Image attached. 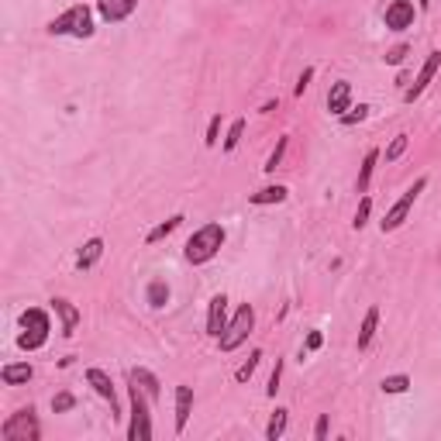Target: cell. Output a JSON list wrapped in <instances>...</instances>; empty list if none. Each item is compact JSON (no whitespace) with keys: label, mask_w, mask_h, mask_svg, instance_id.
<instances>
[{"label":"cell","mask_w":441,"mask_h":441,"mask_svg":"<svg viewBox=\"0 0 441 441\" xmlns=\"http://www.w3.org/2000/svg\"><path fill=\"white\" fill-rule=\"evenodd\" d=\"M220 245H225V228H220V225H203V228H196L186 238L183 256H186L190 266H203V262H210L220 252Z\"/></svg>","instance_id":"cell-1"},{"label":"cell","mask_w":441,"mask_h":441,"mask_svg":"<svg viewBox=\"0 0 441 441\" xmlns=\"http://www.w3.org/2000/svg\"><path fill=\"white\" fill-rule=\"evenodd\" d=\"M93 11L87 4L66 8L59 18L49 21V35H69V38H93Z\"/></svg>","instance_id":"cell-2"},{"label":"cell","mask_w":441,"mask_h":441,"mask_svg":"<svg viewBox=\"0 0 441 441\" xmlns=\"http://www.w3.org/2000/svg\"><path fill=\"white\" fill-rule=\"evenodd\" d=\"M49 331H52L49 314H45V310H38V307H28V310L21 314V335H18V348H25V352H38V348L49 341Z\"/></svg>","instance_id":"cell-3"},{"label":"cell","mask_w":441,"mask_h":441,"mask_svg":"<svg viewBox=\"0 0 441 441\" xmlns=\"http://www.w3.org/2000/svg\"><path fill=\"white\" fill-rule=\"evenodd\" d=\"M0 438L4 441H38L42 424L35 417V407H21L18 414H11L4 424H0Z\"/></svg>","instance_id":"cell-4"},{"label":"cell","mask_w":441,"mask_h":441,"mask_svg":"<svg viewBox=\"0 0 441 441\" xmlns=\"http://www.w3.org/2000/svg\"><path fill=\"white\" fill-rule=\"evenodd\" d=\"M148 393L131 383V424H128V441H148L152 438V417H148Z\"/></svg>","instance_id":"cell-5"},{"label":"cell","mask_w":441,"mask_h":441,"mask_svg":"<svg viewBox=\"0 0 441 441\" xmlns=\"http://www.w3.org/2000/svg\"><path fill=\"white\" fill-rule=\"evenodd\" d=\"M252 328H256V310H252V304H242L238 314L231 317V324L225 328V335L217 338L220 341V352H235L238 345H245V338L252 335Z\"/></svg>","instance_id":"cell-6"},{"label":"cell","mask_w":441,"mask_h":441,"mask_svg":"<svg viewBox=\"0 0 441 441\" xmlns=\"http://www.w3.org/2000/svg\"><path fill=\"white\" fill-rule=\"evenodd\" d=\"M424 190H427V176H420V179H417L414 186H407V193H403V196H400V200H396V203H393V207L386 210V217L379 220L383 235H386V231H396V228L403 225V220H407V214H410V207L417 203V196H420Z\"/></svg>","instance_id":"cell-7"},{"label":"cell","mask_w":441,"mask_h":441,"mask_svg":"<svg viewBox=\"0 0 441 441\" xmlns=\"http://www.w3.org/2000/svg\"><path fill=\"white\" fill-rule=\"evenodd\" d=\"M414 14L417 11H414L410 0H389L383 25H386V32H407V28H414Z\"/></svg>","instance_id":"cell-8"},{"label":"cell","mask_w":441,"mask_h":441,"mask_svg":"<svg viewBox=\"0 0 441 441\" xmlns=\"http://www.w3.org/2000/svg\"><path fill=\"white\" fill-rule=\"evenodd\" d=\"M438 69H441V52H431V56L424 59V66H420V73H417L414 87H407V90H403V100H407V104H414V100L427 90V83L434 80V73H438Z\"/></svg>","instance_id":"cell-9"},{"label":"cell","mask_w":441,"mask_h":441,"mask_svg":"<svg viewBox=\"0 0 441 441\" xmlns=\"http://www.w3.org/2000/svg\"><path fill=\"white\" fill-rule=\"evenodd\" d=\"M228 328V297L225 293H214L210 297V307H207V335L210 338H220Z\"/></svg>","instance_id":"cell-10"},{"label":"cell","mask_w":441,"mask_h":441,"mask_svg":"<svg viewBox=\"0 0 441 441\" xmlns=\"http://www.w3.org/2000/svg\"><path fill=\"white\" fill-rule=\"evenodd\" d=\"M138 11V0H97V14L107 25H121Z\"/></svg>","instance_id":"cell-11"},{"label":"cell","mask_w":441,"mask_h":441,"mask_svg":"<svg viewBox=\"0 0 441 441\" xmlns=\"http://www.w3.org/2000/svg\"><path fill=\"white\" fill-rule=\"evenodd\" d=\"M87 383L97 389V396H104L107 403H111V417H121V403H117V393H114V383H111V376L104 372V369H87Z\"/></svg>","instance_id":"cell-12"},{"label":"cell","mask_w":441,"mask_h":441,"mask_svg":"<svg viewBox=\"0 0 441 441\" xmlns=\"http://www.w3.org/2000/svg\"><path fill=\"white\" fill-rule=\"evenodd\" d=\"M348 104H352V83H348V80L331 83V90H328V111H331L335 117H341V114L348 111Z\"/></svg>","instance_id":"cell-13"},{"label":"cell","mask_w":441,"mask_h":441,"mask_svg":"<svg viewBox=\"0 0 441 441\" xmlns=\"http://www.w3.org/2000/svg\"><path fill=\"white\" fill-rule=\"evenodd\" d=\"M190 414H193V386H176V434L186 431Z\"/></svg>","instance_id":"cell-14"},{"label":"cell","mask_w":441,"mask_h":441,"mask_svg":"<svg viewBox=\"0 0 441 441\" xmlns=\"http://www.w3.org/2000/svg\"><path fill=\"white\" fill-rule=\"evenodd\" d=\"M52 310L59 314V321H63V335H73L76 331V324H80V307L76 304H69L66 297H56L52 300Z\"/></svg>","instance_id":"cell-15"},{"label":"cell","mask_w":441,"mask_h":441,"mask_svg":"<svg viewBox=\"0 0 441 441\" xmlns=\"http://www.w3.org/2000/svg\"><path fill=\"white\" fill-rule=\"evenodd\" d=\"M100 256H104V238H90V242H83V249H80V256H76V269H80V273L93 269V266L100 262Z\"/></svg>","instance_id":"cell-16"},{"label":"cell","mask_w":441,"mask_h":441,"mask_svg":"<svg viewBox=\"0 0 441 441\" xmlns=\"http://www.w3.org/2000/svg\"><path fill=\"white\" fill-rule=\"evenodd\" d=\"M286 196H290V190H286L283 183H273V186H262V190L249 193V203H256V207H266V203H283Z\"/></svg>","instance_id":"cell-17"},{"label":"cell","mask_w":441,"mask_h":441,"mask_svg":"<svg viewBox=\"0 0 441 441\" xmlns=\"http://www.w3.org/2000/svg\"><path fill=\"white\" fill-rule=\"evenodd\" d=\"M376 328H379V307H369L365 317H362V328H359V352H365L376 338Z\"/></svg>","instance_id":"cell-18"},{"label":"cell","mask_w":441,"mask_h":441,"mask_svg":"<svg viewBox=\"0 0 441 441\" xmlns=\"http://www.w3.org/2000/svg\"><path fill=\"white\" fill-rule=\"evenodd\" d=\"M32 376H35V369H32L28 362H11V365L0 369V379H4L8 386H21V383H28Z\"/></svg>","instance_id":"cell-19"},{"label":"cell","mask_w":441,"mask_h":441,"mask_svg":"<svg viewBox=\"0 0 441 441\" xmlns=\"http://www.w3.org/2000/svg\"><path fill=\"white\" fill-rule=\"evenodd\" d=\"M128 379H131V383H138V386L148 393V400H152V403L159 400V379H155L148 369H142V365H138V369H131V372H128Z\"/></svg>","instance_id":"cell-20"},{"label":"cell","mask_w":441,"mask_h":441,"mask_svg":"<svg viewBox=\"0 0 441 441\" xmlns=\"http://www.w3.org/2000/svg\"><path fill=\"white\" fill-rule=\"evenodd\" d=\"M286 424H290V410H286V407H276V414H273L269 424H266V441H280L283 431H286Z\"/></svg>","instance_id":"cell-21"},{"label":"cell","mask_w":441,"mask_h":441,"mask_svg":"<svg viewBox=\"0 0 441 441\" xmlns=\"http://www.w3.org/2000/svg\"><path fill=\"white\" fill-rule=\"evenodd\" d=\"M183 220H186L183 214H172L169 220H162V225H155V228L148 231V238H145V242H148V245H155V242H162V238H169V235H172V231H176V228L183 225Z\"/></svg>","instance_id":"cell-22"},{"label":"cell","mask_w":441,"mask_h":441,"mask_svg":"<svg viewBox=\"0 0 441 441\" xmlns=\"http://www.w3.org/2000/svg\"><path fill=\"white\" fill-rule=\"evenodd\" d=\"M376 162H379V148H369V152H365V159H362V169H359V183H355V190H359V193H365V190H369V179H372Z\"/></svg>","instance_id":"cell-23"},{"label":"cell","mask_w":441,"mask_h":441,"mask_svg":"<svg viewBox=\"0 0 441 441\" xmlns=\"http://www.w3.org/2000/svg\"><path fill=\"white\" fill-rule=\"evenodd\" d=\"M145 297H148L152 307H166V304H169V286H166L162 280H152L148 290H145Z\"/></svg>","instance_id":"cell-24"},{"label":"cell","mask_w":441,"mask_h":441,"mask_svg":"<svg viewBox=\"0 0 441 441\" xmlns=\"http://www.w3.org/2000/svg\"><path fill=\"white\" fill-rule=\"evenodd\" d=\"M259 359H262V352L256 348V352H252V355H249V359H245V362L238 365V372H235V379H238V383H249V379H252V372L259 369Z\"/></svg>","instance_id":"cell-25"},{"label":"cell","mask_w":441,"mask_h":441,"mask_svg":"<svg viewBox=\"0 0 441 441\" xmlns=\"http://www.w3.org/2000/svg\"><path fill=\"white\" fill-rule=\"evenodd\" d=\"M242 135H245V117L231 121V128H228V138H225V152H235V148H238V142H242Z\"/></svg>","instance_id":"cell-26"},{"label":"cell","mask_w":441,"mask_h":441,"mask_svg":"<svg viewBox=\"0 0 441 441\" xmlns=\"http://www.w3.org/2000/svg\"><path fill=\"white\" fill-rule=\"evenodd\" d=\"M286 145H290V135H283V138L276 142L273 155H269V159H266V166H262L266 172H276V166H280V162H283V155H286Z\"/></svg>","instance_id":"cell-27"},{"label":"cell","mask_w":441,"mask_h":441,"mask_svg":"<svg viewBox=\"0 0 441 441\" xmlns=\"http://www.w3.org/2000/svg\"><path fill=\"white\" fill-rule=\"evenodd\" d=\"M407 389H410V376H403V372L383 379V393H407Z\"/></svg>","instance_id":"cell-28"},{"label":"cell","mask_w":441,"mask_h":441,"mask_svg":"<svg viewBox=\"0 0 441 441\" xmlns=\"http://www.w3.org/2000/svg\"><path fill=\"white\" fill-rule=\"evenodd\" d=\"M369 214H372V200H369V196H362V200H359V210H355V220H352V228H355V231H362V228L369 225Z\"/></svg>","instance_id":"cell-29"},{"label":"cell","mask_w":441,"mask_h":441,"mask_svg":"<svg viewBox=\"0 0 441 441\" xmlns=\"http://www.w3.org/2000/svg\"><path fill=\"white\" fill-rule=\"evenodd\" d=\"M369 114H372V107H369V104H359V107H355V111H352V114H341V117H338V121H341V124H345V128H352V124H359V121H365V117H369Z\"/></svg>","instance_id":"cell-30"},{"label":"cell","mask_w":441,"mask_h":441,"mask_svg":"<svg viewBox=\"0 0 441 441\" xmlns=\"http://www.w3.org/2000/svg\"><path fill=\"white\" fill-rule=\"evenodd\" d=\"M403 152H407V135H396V138L389 142V148H386V162H396Z\"/></svg>","instance_id":"cell-31"},{"label":"cell","mask_w":441,"mask_h":441,"mask_svg":"<svg viewBox=\"0 0 441 441\" xmlns=\"http://www.w3.org/2000/svg\"><path fill=\"white\" fill-rule=\"evenodd\" d=\"M73 407H76V396H73V393H56V396H52V410H56V414H66V410H73Z\"/></svg>","instance_id":"cell-32"},{"label":"cell","mask_w":441,"mask_h":441,"mask_svg":"<svg viewBox=\"0 0 441 441\" xmlns=\"http://www.w3.org/2000/svg\"><path fill=\"white\" fill-rule=\"evenodd\" d=\"M217 135H220V114H214V117H210V124H207V138H203V142H207V148H214V145H217Z\"/></svg>","instance_id":"cell-33"},{"label":"cell","mask_w":441,"mask_h":441,"mask_svg":"<svg viewBox=\"0 0 441 441\" xmlns=\"http://www.w3.org/2000/svg\"><path fill=\"white\" fill-rule=\"evenodd\" d=\"M280 379H283V359H276V369H273V376H269V386H266V393H269V396H276Z\"/></svg>","instance_id":"cell-34"},{"label":"cell","mask_w":441,"mask_h":441,"mask_svg":"<svg viewBox=\"0 0 441 441\" xmlns=\"http://www.w3.org/2000/svg\"><path fill=\"white\" fill-rule=\"evenodd\" d=\"M383 59H386L389 66H400V63L407 59V45H393V49H389V52H386Z\"/></svg>","instance_id":"cell-35"},{"label":"cell","mask_w":441,"mask_h":441,"mask_svg":"<svg viewBox=\"0 0 441 441\" xmlns=\"http://www.w3.org/2000/svg\"><path fill=\"white\" fill-rule=\"evenodd\" d=\"M310 80H314V66H307V69L300 73V80H297V97H304V90L310 87Z\"/></svg>","instance_id":"cell-36"},{"label":"cell","mask_w":441,"mask_h":441,"mask_svg":"<svg viewBox=\"0 0 441 441\" xmlns=\"http://www.w3.org/2000/svg\"><path fill=\"white\" fill-rule=\"evenodd\" d=\"M314 438H317V441H324V438H328V414H321V417H317V424H314Z\"/></svg>","instance_id":"cell-37"},{"label":"cell","mask_w":441,"mask_h":441,"mask_svg":"<svg viewBox=\"0 0 441 441\" xmlns=\"http://www.w3.org/2000/svg\"><path fill=\"white\" fill-rule=\"evenodd\" d=\"M321 345H324V335H321V331H310V335H307V352H317Z\"/></svg>","instance_id":"cell-38"}]
</instances>
